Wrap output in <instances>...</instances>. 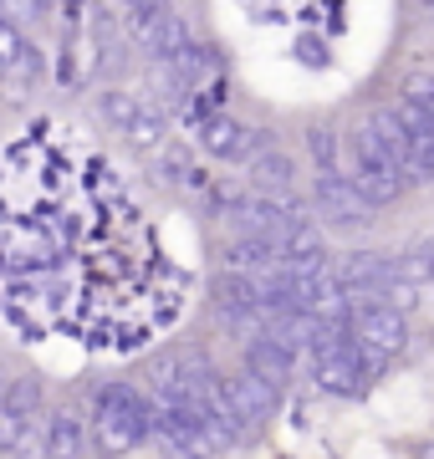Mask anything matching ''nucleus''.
I'll use <instances>...</instances> for the list:
<instances>
[{"label":"nucleus","mask_w":434,"mask_h":459,"mask_svg":"<svg viewBox=\"0 0 434 459\" xmlns=\"http://www.w3.org/2000/svg\"><path fill=\"white\" fill-rule=\"evenodd\" d=\"M348 153H352V189L368 199V210H384V204H399L404 195H409V179H404L399 164H388V159H378L373 148L352 133L348 138Z\"/></svg>","instance_id":"f03ea898"},{"label":"nucleus","mask_w":434,"mask_h":459,"mask_svg":"<svg viewBox=\"0 0 434 459\" xmlns=\"http://www.w3.org/2000/svg\"><path fill=\"white\" fill-rule=\"evenodd\" d=\"M134 16H153V11H169V0H123Z\"/></svg>","instance_id":"412c9836"},{"label":"nucleus","mask_w":434,"mask_h":459,"mask_svg":"<svg viewBox=\"0 0 434 459\" xmlns=\"http://www.w3.org/2000/svg\"><path fill=\"white\" fill-rule=\"evenodd\" d=\"M358 138H363L378 159H388V164H404V148H409V133L399 128V117L388 113V108H373V113L363 117V128H358Z\"/></svg>","instance_id":"9d476101"},{"label":"nucleus","mask_w":434,"mask_h":459,"mask_svg":"<svg viewBox=\"0 0 434 459\" xmlns=\"http://www.w3.org/2000/svg\"><path fill=\"white\" fill-rule=\"evenodd\" d=\"M348 332L352 342L378 352V358H399L409 347V316L394 312V307H358V312H348Z\"/></svg>","instance_id":"20e7f679"},{"label":"nucleus","mask_w":434,"mask_h":459,"mask_svg":"<svg viewBox=\"0 0 434 459\" xmlns=\"http://www.w3.org/2000/svg\"><path fill=\"white\" fill-rule=\"evenodd\" d=\"M128 31H134V47H138V51H149L159 66L189 47V26L179 21V11H153V16H134V21H128Z\"/></svg>","instance_id":"423d86ee"},{"label":"nucleus","mask_w":434,"mask_h":459,"mask_svg":"<svg viewBox=\"0 0 434 459\" xmlns=\"http://www.w3.org/2000/svg\"><path fill=\"white\" fill-rule=\"evenodd\" d=\"M246 169H251L256 195H286V189L297 184V159H291L286 148H276V143L256 148L251 159H246Z\"/></svg>","instance_id":"6e6552de"},{"label":"nucleus","mask_w":434,"mask_h":459,"mask_svg":"<svg viewBox=\"0 0 434 459\" xmlns=\"http://www.w3.org/2000/svg\"><path fill=\"white\" fill-rule=\"evenodd\" d=\"M153 413H159L153 398H143L138 388H128V383H108V388H98V413H92L87 444H92L102 459L134 455L138 444L153 434Z\"/></svg>","instance_id":"f257e3e1"},{"label":"nucleus","mask_w":434,"mask_h":459,"mask_svg":"<svg viewBox=\"0 0 434 459\" xmlns=\"http://www.w3.org/2000/svg\"><path fill=\"white\" fill-rule=\"evenodd\" d=\"M307 153H312L317 174H343V138H337V128H327V123L307 128Z\"/></svg>","instance_id":"2eb2a0df"},{"label":"nucleus","mask_w":434,"mask_h":459,"mask_svg":"<svg viewBox=\"0 0 434 459\" xmlns=\"http://www.w3.org/2000/svg\"><path fill=\"white\" fill-rule=\"evenodd\" d=\"M87 455V424L72 409H56L41 434V459H82Z\"/></svg>","instance_id":"1a4fd4ad"},{"label":"nucleus","mask_w":434,"mask_h":459,"mask_svg":"<svg viewBox=\"0 0 434 459\" xmlns=\"http://www.w3.org/2000/svg\"><path fill=\"white\" fill-rule=\"evenodd\" d=\"M0 455L5 459H36L41 455V439H36L31 419H11V413H0Z\"/></svg>","instance_id":"4468645a"},{"label":"nucleus","mask_w":434,"mask_h":459,"mask_svg":"<svg viewBox=\"0 0 434 459\" xmlns=\"http://www.w3.org/2000/svg\"><path fill=\"white\" fill-rule=\"evenodd\" d=\"M138 108H143V98H138V92H128V87H102V92H98L102 123H108V128H117V133L138 117Z\"/></svg>","instance_id":"dca6fc26"},{"label":"nucleus","mask_w":434,"mask_h":459,"mask_svg":"<svg viewBox=\"0 0 434 459\" xmlns=\"http://www.w3.org/2000/svg\"><path fill=\"white\" fill-rule=\"evenodd\" d=\"M297 358L301 352H291V347L276 342V337H251V342H246V368H240V373H251L261 388L282 394L286 377L297 373Z\"/></svg>","instance_id":"0eeeda50"},{"label":"nucleus","mask_w":434,"mask_h":459,"mask_svg":"<svg viewBox=\"0 0 434 459\" xmlns=\"http://www.w3.org/2000/svg\"><path fill=\"white\" fill-rule=\"evenodd\" d=\"M271 133L266 128H246V123H235L230 113H210L200 123V148L220 164H246L256 148H266Z\"/></svg>","instance_id":"39448f33"},{"label":"nucleus","mask_w":434,"mask_h":459,"mask_svg":"<svg viewBox=\"0 0 434 459\" xmlns=\"http://www.w3.org/2000/svg\"><path fill=\"white\" fill-rule=\"evenodd\" d=\"M312 210H317L333 230L373 225V210H368V199L352 189L348 174H317V179H312Z\"/></svg>","instance_id":"7ed1b4c3"},{"label":"nucleus","mask_w":434,"mask_h":459,"mask_svg":"<svg viewBox=\"0 0 434 459\" xmlns=\"http://www.w3.org/2000/svg\"><path fill=\"white\" fill-rule=\"evenodd\" d=\"M123 133H128V143H134V148H143V153H149V148H164L169 113L159 108V102H143V108H138V117H134V123H128Z\"/></svg>","instance_id":"ddd939ff"},{"label":"nucleus","mask_w":434,"mask_h":459,"mask_svg":"<svg viewBox=\"0 0 434 459\" xmlns=\"http://www.w3.org/2000/svg\"><path fill=\"white\" fill-rule=\"evenodd\" d=\"M301 56L307 62H322V41H301Z\"/></svg>","instance_id":"4be33fe9"},{"label":"nucleus","mask_w":434,"mask_h":459,"mask_svg":"<svg viewBox=\"0 0 434 459\" xmlns=\"http://www.w3.org/2000/svg\"><path fill=\"white\" fill-rule=\"evenodd\" d=\"M159 179L174 184V189H204V169L189 164V153H179V148H164V159H159Z\"/></svg>","instance_id":"f3484780"},{"label":"nucleus","mask_w":434,"mask_h":459,"mask_svg":"<svg viewBox=\"0 0 434 459\" xmlns=\"http://www.w3.org/2000/svg\"><path fill=\"white\" fill-rule=\"evenodd\" d=\"M225 255V271H276V246L271 240H256V235H235L230 246L220 250Z\"/></svg>","instance_id":"f8f14e48"},{"label":"nucleus","mask_w":434,"mask_h":459,"mask_svg":"<svg viewBox=\"0 0 434 459\" xmlns=\"http://www.w3.org/2000/svg\"><path fill=\"white\" fill-rule=\"evenodd\" d=\"M21 51H26V36L16 31V21H5V16H0V72H5V66L16 62Z\"/></svg>","instance_id":"a211bd4d"},{"label":"nucleus","mask_w":434,"mask_h":459,"mask_svg":"<svg viewBox=\"0 0 434 459\" xmlns=\"http://www.w3.org/2000/svg\"><path fill=\"white\" fill-rule=\"evenodd\" d=\"M51 11V0H5L0 5V16L11 21V16H26V21H41Z\"/></svg>","instance_id":"6ab92c4d"},{"label":"nucleus","mask_w":434,"mask_h":459,"mask_svg":"<svg viewBox=\"0 0 434 459\" xmlns=\"http://www.w3.org/2000/svg\"><path fill=\"white\" fill-rule=\"evenodd\" d=\"M41 409H47V388H41L36 373H21V377H11V383H0V413H11V419H36Z\"/></svg>","instance_id":"9b49d317"},{"label":"nucleus","mask_w":434,"mask_h":459,"mask_svg":"<svg viewBox=\"0 0 434 459\" xmlns=\"http://www.w3.org/2000/svg\"><path fill=\"white\" fill-rule=\"evenodd\" d=\"M399 98H409V102H419V108H430V113H434V87H430V77H409Z\"/></svg>","instance_id":"aec40b11"}]
</instances>
